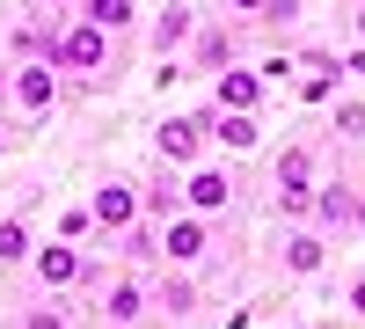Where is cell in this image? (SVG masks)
I'll return each instance as SVG.
<instances>
[{
    "label": "cell",
    "instance_id": "obj_8",
    "mask_svg": "<svg viewBox=\"0 0 365 329\" xmlns=\"http://www.w3.org/2000/svg\"><path fill=\"white\" fill-rule=\"evenodd\" d=\"M212 103H220V110H256L263 103V74H249V66L212 74Z\"/></svg>",
    "mask_w": 365,
    "mask_h": 329
},
{
    "label": "cell",
    "instance_id": "obj_21",
    "mask_svg": "<svg viewBox=\"0 0 365 329\" xmlns=\"http://www.w3.org/2000/svg\"><path fill=\"white\" fill-rule=\"evenodd\" d=\"M22 329H66V315H58V308H29Z\"/></svg>",
    "mask_w": 365,
    "mask_h": 329
},
{
    "label": "cell",
    "instance_id": "obj_18",
    "mask_svg": "<svg viewBox=\"0 0 365 329\" xmlns=\"http://www.w3.org/2000/svg\"><path fill=\"white\" fill-rule=\"evenodd\" d=\"M351 198H358V191L329 183V191H322V220H329V227H344V220H351Z\"/></svg>",
    "mask_w": 365,
    "mask_h": 329
},
{
    "label": "cell",
    "instance_id": "obj_9",
    "mask_svg": "<svg viewBox=\"0 0 365 329\" xmlns=\"http://www.w3.org/2000/svg\"><path fill=\"white\" fill-rule=\"evenodd\" d=\"M205 139H220L227 154H249V146H256V110H212Z\"/></svg>",
    "mask_w": 365,
    "mask_h": 329
},
{
    "label": "cell",
    "instance_id": "obj_25",
    "mask_svg": "<svg viewBox=\"0 0 365 329\" xmlns=\"http://www.w3.org/2000/svg\"><path fill=\"white\" fill-rule=\"evenodd\" d=\"M227 8H234V15H263V0H227Z\"/></svg>",
    "mask_w": 365,
    "mask_h": 329
},
{
    "label": "cell",
    "instance_id": "obj_4",
    "mask_svg": "<svg viewBox=\"0 0 365 329\" xmlns=\"http://www.w3.org/2000/svg\"><path fill=\"white\" fill-rule=\"evenodd\" d=\"M15 103L29 117H44L58 103V66H51V59H22V66H15Z\"/></svg>",
    "mask_w": 365,
    "mask_h": 329
},
{
    "label": "cell",
    "instance_id": "obj_13",
    "mask_svg": "<svg viewBox=\"0 0 365 329\" xmlns=\"http://www.w3.org/2000/svg\"><path fill=\"white\" fill-rule=\"evenodd\" d=\"M190 29H197V15H190V8H161V22H154V51L190 44Z\"/></svg>",
    "mask_w": 365,
    "mask_h": 329
},
{
    "label": "cell",
    "instance_id": "obj_24",
    "mask_svg": "<svg viewBox=\"0 0 365 329\" xmlns=\"http://www.w3.org/2000/svg\"><path fill=\"white\" fill-rule=\"evenodd\" d=\"M351 227H358V234H365V191H358V198H351Z\"/></svg>",
    "mask_w": 365,
    "mask_h": 329
},
{
    "label": "cell",
    "instance_id": "obj_5",
    "mask_svg": "<svg viewBox=\"0 0 365 329\" xmlns=\"http://www.w3.org/2000/svg\"><path fill=\"white\" fill-rule=\"evenodd\" d=\"M182 205H190V213H227L234 205V176L227 168H190L182 176Z\"/></svg>",
    "mask_w": 365,
    "mask_h": 329
},
{
    "label": "cell",
    "instance_id": "obj_11",
    "mask_svg": "<svg viewBox=\"0 0 365 329\" xmlns=\"http://www.w3.org/2000/svg\"><path fill=\"white\" fill-rule=\"evenodd\" d=\"M132 0H81V22H96V29H110V37H125L132 29Z\"/></svg>",
    "mask_w": 365,
    "mask_h": 329
},
{
    "label": "cell",
    "instance_id": "obj_12",
    "mask_svg": "<svg viewBox=\"0 0 365 329\" xmlns=\"http://www.w3.org/2000/svg\"><path fill=\"white\" fill-rule=\"evenodd\" d=\"M103 315H110L117 329H132V322L146 315V293H139L132 278H117V285H110V300H103Z\"/></svg>",
    "mask_w": 365,
    "mask_h": 329
},
{
    "label": "cell",
    "instance_id": "obj_1",
    "mask_svg": "<svg viewBox=\"0 0 365 329\" xmlns=\"http://www.w3.org/2000/svg\"><path fill=\"white\" fill-rule=\"evenodd\" d=\"M51 66H58V74H96V66H110V29H96V22H73V29H58V44H51Z\"/></svg>",
    "mask_w": 365,
    "mask_h": 329
},
{
    "label": "cell",
    "instance_id": "obj_7",
    "mask_svg": "<svg viewBox=\"0 0 365 329\" xmlns=\"http://www.w3.org/2000/svg\"><path fill=\"white\" fill-rule=\"evenodd\" d=\"M154 146H161V161L190 168V161H197V146H205V117H168V125L154 132Z\"/></svg>",
    "mask_w": 365,
    "mask_h": 329
},
{
    "label": "cell",
    "instance_id": "obj_15",
    "mask_svg": "<svg viewBox=\"0 0 365 329\" xmlns=\"http://www.w3.org/2000/svg\"><path fill=\"white\" fill-rule=\"evenodd\" d=\"M227 59H234V37H227V29H212V37L197 44V74H227Z\"/></svg>",
    "mask_w": 365,
    "mask_h": 329
},
{
    "label": "cell",
    "instance_id": "obj_26",
    "mask_svg": "<svg viewBox=\"0 0 365 329\" xmlns=\"http://www.w3.org/2000/svg\"><path fill=\"white\" fill-rule=\"evenodd\" d=\"M351 74H365V44H358V51H351Z\"/></svg>",
    "mask_w": 365,
    "mask_h": 329
},
{
    "label": "cell",
    "instance_id": "obj_16",
    "mask_svg": "<svg viewBox=\"0 0 365 329\" xmlns=\"http://www.w3.org/2000/svg\"><path fill=\"white\" fill-rule=\"evenodd\" d=\"M197 300H205V293H197L190 278H168V285H161V308H168V315H197Z\"/></svg>",
    "mask_w": 365,
    "mask_h": 329
},
{
    "label": "cell",
    "instance_id": "obj_27",
    "mask_svg": "<svg viewBox=\"0 0 365 329\" xmlns=\"http://www.w3.org/2000/svg\"><path fill=\"white\" fill-rule=\"evenodd\" d=\"M358 37H365V0H358Z\"/></svg>",
    "mask_w": 365,
    "mask_h": 329
},
{
    "label": "cell",
    "instance_id": "obj_23",
    "mask_svg": "<svg viewBox=\"0 0 365 329\" xmlns=\"http://www.w3.org/2000/svg\"><path fill=\"white\" fill-rule=\"evenodd\" d=\"M351 315H365V271L351 278Z\"/></svg>",
    "mask_w": 365,
    "mask_h": 329
},
{
    "label": "cell",
    "instance_id": "obj_28",
    "mask_svg": "<svg viewBox=\"0 0 365 329\" xmlns=\"http://www.w3.org/2000/svg\"><path fill=\"white\" fill-rule=\"evenodd\" d=\"M58 8H66V0H58Z\"/></svg>",
    "mask_w": 365,
    "mask_h": 329
},
{
    "label": "cell",
    "instance_id": "obj_14",
    "mask_svg": "<svg viewBox=\"0 0 365 329\" xmlns=\"http://www.w3.org/2000/svg\"><path fill=\"white\" fill-rule=\"evenodd\" d=\"M285 271H292V278L322 271V242H314V234H292V242H285Z\"/></svg>",
    "mask_w": 365,
    "mask_h": 329
},
{
    "label": "cell",
    "instance_id": "obj_10",
    "mask_svg": "<svg viewBox=\"0 0 365 329\" xmlns=\"http://www.w3.org/2000/svg\"><path fill=\"white\" fill-rule=\"evenodd\" d=\"M37 278L58 293V285H73L81 278V249L73 242H51V249H37Z\"/></svg>",
    "mask_w": 365,
    "mask_h": 329
},
{
    "label": "cell",
    "instance_id": "obj_20",
    "mask_svg": "<svg viewBox=\"0 0 365 329\" xmlns=\"http://www.w3.org/2000/svg\"><path fill=\"white\" fill-rule=\"evenodd\" d=\"M292 15H299V0H263V22H270V29H285Z\"/></svg>",
    "mask_w": 365,
    "mask_h": 329
},
{
    "label": "cell",
    "instance_id": "obj_6",
    "mask_svg": "<svg viewBox=\"0 0 365 329\" xmlns=\"http://www.w3.org/2000/svg\"><path fill=\"white\" fill-rule=\"evenodd\" d=\"M88 213H96L103 227H117V234H125V227L139 220V191L125 183V176H110V183H96V198H88Z\"/></svg>",
    "mask_w": 365,
    "mask_h": 329
},
{
    "label": "cell",
    "instance_id": "obj_3",
    "mask_svg": "<svg viewBox=\"0 0 365 329\" xmlns=\"http://www.w3.org/2000/svg\"><path fill=\"white\" fill-rule=\"evenodd\" d=\"M278 205L285 213H307L314 205V154L307 146H285L278 154Z\"/></svg>",
    "mask_w": 365,
    "mask_h": 329
},
{
    "label": "cell",
    "instance_id": "obj_17",
    "mask_svg": "<svg viewBox=\"0 0 365 329\" xmlns=\"http://www.w3.org/2000/svg\"><path fill=\"white\" fill-rule=\"evenodd\" d=\"M29 256V227L22 220H0V263H22Z\"/></svg>",
    "mask_w": 365,
    "mask_h": 329
},
{
    "label": "cell",
    "instance_id": "obj_2",
    "mask_svg": "<svg viewBox=\"0 0 365 329\" xmlns=\"http://www.w3.org/2000/svg\"><path fill=\"white\" fill-rule=\"evenodd\" d=\"M205 249H212V227H205V213H168V227H161V256L168 263H205Z\"/></svg>",
    "mask_w": 365,
    "mask_h": 329
},
{
    "label": "cell",
    "instance_id": "obj_19",
    "mask_svg": "<svg viewBox=\"0 0 365 329\" xmlns=\"http://www.w3.org/2000/svg\"><path fill=\"white\" fill-rule=\"evenodd\" d=\"M175 205H182V183H154V191H146V213H161V220H168Z\"/></svg>",
    "mask_w": 365,
    "mask_h": 329
},
{
    "label": "cell",
    "instance_id": "obj_22",
    "mask_svg": "<svg viewBox=\"0 0 365 329\" xmlns=\"http://www.w3.org/2000/svg\"><path fill=\"white\" fill-rule=\"evenodd\" d=\"M336 132H344V139H358V132H365V110H358V103H344V110H336Z\"/></svg>",
    "mask_w": 365,
    "mask_h": 329
}]
</instances>
